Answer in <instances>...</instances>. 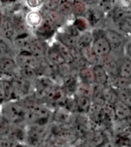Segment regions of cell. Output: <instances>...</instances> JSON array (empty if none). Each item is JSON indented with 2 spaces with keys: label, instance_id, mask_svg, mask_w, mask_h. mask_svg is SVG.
I'll list each match as a JSON object with an SVG mask.
<instances>
[{
  "label": "cell",
  "instance_id": "1",
  "mask_svg": "<svg viewBox=\"0 0 131 147\" xmlns=\"http://www.w3.org/2000/svg\"><path fill=\"white\" fill-rule=\"evenodd\" d=\"M1 117L9 123L18 125L26 119L27 113L23 106L15 102L8 101L7 103L2 105Z\"/></svg>",
  "mask_w": 131,
  "mask_h": 147
},
{
  "label": "cell",
  "instance_id": "2",
  "mask_svg": "<svg viewBox=\"0 0 131 147\" xmlns=\"http://www.w3.org/2000/svg\"><path fill=\"white\" fill-rule=\"evenodd\" d=\"M96 36L93 35L92 47L95 55L97 57H105L109 55L112 51L111 46L104 36V30L98 29Z\"/></svg>",
  "mask_w": 131,
  "mask_h": 147
},
{
  "label": "cell",
  "instance_id": "3",
  "mask_svg": "<svg viewBox=\"0 0 131 147\" xmlns=\"http://www.w3.org/2000/svg\"><path fill=\"white\" fill-rule=\"evenodd\" d=\"M26 118L29 119L33 125H46L50 118V112L48 109L42 106H36L31 109Z\"/></svg>",
  "mask_w": 131,
  "mask_h": 147
},
{
  "label": "cell",
  "instance_id": "4",
  "mask_svg": "<svg viewBox=\"0 0 131 147\" xmlns=\"http://www.w3.org/2000/svg\"><path fill=\"white\" fill-rule=\"evenodd\" d=\"M10 82L13 90V99L24 96L29 91V81L25 80L21 76H15Z\"/></svg>",
  "mask_w": 131,
  "mask_h": 147
},
{
  "label": "cell",
  "instance_id": "5",
  "mask_svg": "<svg viewBox=\"0 0 131 147\" xmlns=\"http://www.w3.org/2000/svg\"><path fill=\"white\" fill-rule=\"evenodd\" d=\"M57 28L53 26V25L49 24L47 22H42L39 26L36 28L35 33L36 38L41 41H46L48 39H51L55 35Z\"/></svg>",
  "mask_w": 131,
  "mask_h": 147
},
{
  "label": "cell",
  "instance_id": "6",
  "mask_svg": "<svg viewBox=\"0 0 131 147\" xmlns=\"http://www.w3.org/2000/svg\"><path fill=\"white\" fill-rule=\"evenodd\" d=\"M15 61L17 64V66H20V68L30 66L36 69L38 65V59L35 58L30 52L26 50L20 51Z\"/></svg>",
  "mask_w": 131,
  "mask_h": 147
},
{
  "label": "cell",
  "instance_id": "7",
  "mask_svg": "<svg viewBox=\"0 0 131 147\" xmlns=\"http://www.w3.org/2000/svg\"><path fill=\"white\" fill-rule=\"evenodd\" d=\"M83 17L86 20L90 26H97L103 19V12L102 9L97 8H87V10Z\"/></svg>",
  "mask_w": 131,
  "mask_h": 147
},
{
  "label": "cell",
  "instance_id": "8",
  "mask_svg": "<svg viewBox=\"0 0 131 147\" xmlns=\"http://www.w3.org/2000/svg\"><path fill=\"white\" fill-rule=\"evenodd\" d=\"M104 36L107 41L109 42V45L113 49H117L123 45H124L125 42L121 34L113 29H107L104 30Z\"/></svg>",
  "mask_w": 131,
  "mask_h": 147
},
{
  "label": "cell",
  "instance_id": "9",
  "mask_svg": "<svg viewBox=\"0 0 131 147\" xmlns=\"http://www.w3.org/2000/svg\"><path fill=\"white\" fill-rule=\"evenodd\" d=\"M47 49L48 48L43 41H41L38 39H32L29 52H30L32 56L39 60L45 57Z\"/></svg>",
  "mask_w": 131,
  "mask_h": 147
},
{
  "label": "cell",
  "instance_id": "10",
  "mask_svg": "<svg viewBox=\"0 0 131 147\" xmlns=\"http://www.w3.org/2000/svg\"><path fill=\"white\" fill-rule=\"evenodd\" d=\"M44 135V126L38 125H32L29 130L26 132V141L32 145H37L40 142L43 136Z\"/></svg>",
  "mask_w": 131,
  "mask_h": 147
},
{
  "label": "cell",
  "instance_id": "11",
  "mask_svg": "<svg viewBox=\"0 0 131 147\" xmlns=\"http://www.w3.org/2000/svg\"><path fill=\"white\" fill-rule=\"evenodd\" d=\"M113 109L115 116L119 119H126L131 116L130 106L120 99H117L113 103Z\"/></svg>",
  "mask_w": 131,
  "mask_h": 147
},
{
  "label": "cell",
  "instance_id": "12",
  "mask_svg": "<svg viewBox=\"0 0 131 147\" xmlns=\"http://www.w3.org/2000/svg\"><path fill=\"white\" fill-rule=\"evenodd\" d=\"M92 69L95 83L102 86H106L109 80V75L106 69L101 65H95Z\"/></svg>",
  "mask_w": 131,
  "mask_h": 147
},
{
  "label": "cell",
  "instance_id": "13",
  "mask_svg": "<svg viewBox=\"0 0 131 147\" xmlns=\"http://www.w3.org/2000/svg\"><path fill=\"white\" fill-rule=\"evenodd\" d=\"M46 60L49 65H56L57 66L61 63H65L66 61L61 56V54L58 51V49L56 48V46L53 45L51 47L48 48L46 53Z\"/></svg>",
  "mask_w": 131,
  "mask_h": 147
},
{
  "label": "cell",
  "instance_id": "14",
  "mask_svg": "<svg viewBox=\"0 0 131 147\" xmlns=\"http://www.w3.org/2000/svg\"><path fill=\"white\" fill-rule=\"evenodd\" d=\"M7 135H9V139L13 143H24L26 140V131L23 130V129L18 125H15L13 127L10 126Z\"/></svg>",
  "mask_w": 131,
  "mask_h": 147
},
{
  "label": "cell",
  "instance_id": "15",
  "mask_svg": "<svg viewBox=\"0 0 131 147\" xmlns=\"http://www.w3.org/2000/svg\"><path fill=\"white\" fill-rule=\"evenodd\" d=\"M45 22H49L53 26L58 28L64 24L65 18L57 10H48L45 14Z\"/></svg>",
  "mask_w": 131,
  "mask_h": 147
},
{
  "label": "cell",
  "instance_id": "16",
  "mask_svg": "<svg viewBox=\"0 0 131 147\" xmlns=\"http://www.w3.org/2000/svg\"><path fill=\"white\" fill-rule=\"evenodd\" d=\"M16 31L12 24V20L10 18L5 17L3 18V21L0 26V34L4 38L7 39H12L15 36Z\"/></svg>",
  "mask_w": 131,
  "mask_h": 147
},
{
  "label": "cell",
  "instance_id": "17",
  "mask_svg": "<svg viewBox=\"0 0 131 147\" xmlns=\"http://www.w3.org/2000/svg\"><path fill=\"white\" fill-rule=\"evenodd\" d=\"M118 76L123 80L131 79V60L126 57L120 63L118 67Z\"/></svg>",
  "mask_w": 131,
  "mask_h": 147
},
{
  "label": "cell",
  "instance_id": "18",
  "mask_svg": "<svg viewBox=\"0 0 131 147\" xmlns=\"http://www.w3.org/2000/svg\"><path fill=\"white\" fill-rule=\"evenodd\" d=\"M130 15H131V10L125 6L117 5V6H113V8L112 9V18L116 24Z\"/></svg>",
  "mask_w": 131,
  "mask_h": 147
},
{
  "label": "cell",
  "instance_id": "19",
  "mask_svg": "<svg viewBox=\"0 0 131 147\" xmlns=\"http://www.w3.org/2000/svg\"><path fill=\"white\" fill-rule=\"evenodd\" d=\"M25 20L27 26L36 28L43 22V16L38 11H30L26 15Z\"/></svg>",
  "mask_w": 131,
  "mask_h": 147
},
{
  "label": "cell",
  "instance_id": "20",
  "mask_svg": "<svg viewBox=\"0 0 131 147\" xmlns=\"http://www.w3.org/2000/svg\"><path fill=\"white\" fill-rule=\"evenodd\" d=\"M11 20H12L16 32L20 34L26 32L27 26L26 23V20H25V17L22 16L21 13H16L13 15L11 18Z\"/></svg>",
  "mask_w": 131,
  "mask_h": 147
},
{
  "label": "cell",
  "instance_id": "21",
  "mask_svg": "<svg viewBox=\"0 0 131 147\" xmlns=\"http://www.w3.org/2000/svg\"><path fill=\"white\" fill-rule=\"evenodd\" d=\"M77 110L82 113H87L91 107V100L86 95L79 94L75 98Z\"/></svg>",
  "mask_w": 131,
  "mask_h": 147
},
{
  "label": "cell",
  "instance_id": "22",
  "mask_svg": "<svg viewBox=\"0 0 131 147\" xmlns=\"http://www.w3.org/2000/svg\"><path fill=\"white\" fill-rule=\"evenodd\" d=\"M57 41L69 48H73L76 46V37H74L65 30L61 32H58Z\"/></svg>",
  "mask_w": 131,
  "mask_h": 147
},
{
  "label": "cell",
  "instance_id": "23",
  "mask_svg": "<svg viewBox=\"0 0 131 147\" xmlns=\"http://www.w3.org/2000/svg\"><path fill=\"white\" fill-rule=\"evenodd\" d=\"M93 38L92 33L89 31L84 32L80 34V36L76 38V47L79 49L85 48V47H89L92 46Z\"/></svg>",
  "mask_w": 131,
  "mask_h": 147
},
{
  "label": "cell",
  "instance_id": "24",
  "mask_svg": "<svg viewBox=\"0 0 131 147\" xmlns=\"http://www.w3.org/2000/svg\"><path fill=\"white\" fill-rule=\"evenodd\" d=\"M17 67L15 59L9 57H4L0 59V71L5 73H12L16 70Z\"/></svg>",
  "mask_w": 131,
  "mask_h": 147
},
{
  "label": "cell",
  "instance_id": "25",
  "mask_svg": "<svg viewBox=\"0 0 131 147\" xmlns=\"http://www.w3.org/2000/svg\"><path fill=\"white\" fill-rule=\"evenodd\" d=\"M57 11L64 18L73 15V3L70 0H60V3L57 8Z\"/></svg>",
  "mask_w": 131,
  "mask_h": 147
},
{
  "label": "cell",
  "instance_id": "26",
  "mask_svg": "<svg viewBox=\"0 0 131 147\" xmlns=\"http://www.w3.org/2000/svg\"><path fill=\"white\" fill-rule=\"evenodd\" d=\"M53 45L56 46V48L58 49V51L61 54V56H63V58L64 59V60H65L66 63H73V56L71 55L70 49L69 47L64 46V45H63V44L60 43V42H59L58 41H57V42H56V43H54Z\"/></svg>",
  "mask_w": 131,
  "mask_h": 147
},
{
  "label": "cell",
  "instance_id": "27",
  "mask_svg": "<svg viewBox=\"0 0 131 147\" xmlns=\"http://www.w3.org/2000/svg\"><path fill=\"white\" fill-rule=\"evenodd\" d=\"M20 76L25 80L30 81V80H36L38 76V72L36 69L30 66H25L20 68Z\"/></svg>",
  "mask_w": 131,
  "mask_h": 147
},
{
  "label": "cell",
  "instance_id": "28",
  "mask_svg": "<svg viewBox=\"0 0 131 147\" xmlns=\"http://www.w3.org/2000/svg\"><path fill=\"white\" fill-rule=\"evenodd\" d=\"M73 15L76 17H82L87 10V6L80 0H73Z\"/></svg>",
  "mask_w": 131,
  "mask_h": 147
},
{
  "label": "cell",
  "instance_id": "29",
  "mask_svg": "<svg viewBox=\"0 0 131 147\" xmlns=\"http://www.w3.org/2000/svg\"><path fill=\"white\" fill-rule=\"evenodd\" d=\"M80 33L84 32L89 30L90 29V25L88 23L85 18L82 17H76V20H74L73 25H72Z\"/></svg>",
  "mask_w": 131,
  "mask_h": 147
},
{
  "label": "cell",
  "instance_id": "30",
  "mask_svg": "<svg viewBox=\"0 0 131 147\" xmlns=\"http://www.w3.org/2000/svg\"><path fill=\"white\" fill-rule=\"evenodd\" d=\"M80 77L84 83L90 84L94 82L93 69L89 67H83L80 71Z\"/></svg>",
  "mask_w": 131,
  "mask_h": 147
},
{
  "label": "cell",
  "instance_id": "31",
  "mask_svg": "<svg viewBox=\"0 0 131 147\" xmlns=\"http://www.w3.org/2000/svg\"><path fill=\"white\" fill-rule=\"evenodd\" d=\"M80 50L83 59L85 61H86L87 63H93L96 61L97 56L95 55L94 52L93 50V49L91 46L85 47V48L81 49Z\"/></svg>",
  "mask_w": 131,
  "mask_h": 147
},
{
  "label": "cell",
  "instance_id": "32",
  "mask_svg": "<svg viewBox=\"0 0 131 147\" xmlns=\"http://www.w3.org/2000/svg\"><path fill=\"white\" fill-rule=\"evenodd\" d=\"M117 142L123 146H131V130H125L118 136Z\"/></svg>",
  "mask_w": 131,
  "mask_h": 147
},
{
  "label": "cell",
  "instance_id": "33",
  "mask_svg": "<svg viewBox=\"0 0 131 147\" xmlns=\"http://www.w3.org/2000/svg\"><path fill=\"white\" fill-rule=\"evenodd\" d=\"M63 82H64V86L69 91H74L77 86V82L76 79L72 75H69L63 78Z\"/></svg>",
  "mask_w": 131,
  "mask_h": 147
},
{
  "label": "cell",
  "instance_id": "34",
  "mask_svg": "<svg viewBox=\"0 0 131 147\" xmlns=\"http://www.w3.org/2000/svg\"><path fill=\"white\" fill-rule=\"evenodd\" d=\"M56 69H57V72L59 75H61L62 76H63V78L67 76L70 75V71H71V66L70 63H63L58 65L56 66Z\"/></svg>",
  "mask_w": 131,
  "mask_h": 147
},
{
  "label": "cell",
  "instance_id": "35",
  "mask_svg": "<svg viewBox=\"0 0 131 147\" xmlns=\"http://www.w3.org/2000/svg\"><path fill=\"white\" fill-rule=\"evenodd\" d=\"M113 2L114 0H100L99 4L103 12H108L112 10L113 8Z\"/></svg>",
  "mask_w": 131,
  "mask_h": 147
},
{
  "label": "cell",
  "instance_id": "36",
  "mask_svg": "<svg viewBox=\"0 0 131 147\" xmlns=\"http://www.w3.org/2000/svg\"><path fill=\"white\" fill-rule=\"evenodd\" d=\"M10 123L4 119L3 117L0 118V135H6L9 133L10 128Z\"/></svg>",
  "mask_w": 131,
  "mask_h": 147
},
{
  "label": "cell",
  "instance_id": "37",
  "mask_svg": "<svg viewBox=\"0 0 131 147\" xmlns=\"http://www.w3.org/2000/svg\"><path fill=\"white\" fill-rule=\"evenodd\" d=\"M60 0H46V6L48 10H57Z\"/></svg>",
  "mask_w": 131,
  "mask_h": 147
},
{
  "label": "cell",
  "instance_id": "38",
  "mask_svg": "<svg viewBox=\"0 0 131 147\" xmlns=\"http://www.w3.org/2000/svg\"><path fill=\"white\" fill-rule=\"evenodd\" d=\"M28 6L31 9H37L39 8L43 3V0H26Z\"/></svg>",
  "mask_w": 131,
  "mask_h": 147
},
{
  "label": "cell",
  "instance_id": "39",
  "mask_svg": "<svg viewBox=\"0 0 131 147\" xmlns=\"http://www.w3.org/2000/svg\"><path fill=\"white\" fill-rule=\"evenodd\" d=\"M13 142L9 138L0 136V147H12Z\"/></svg>",
  "mask_w": 131,
  "mask_h": 147
},
{
  "label": "cell",
  "instance_id": "40",
  "mask_svg": "<svg viewBox=\"0 0 131 147\" xmlns=\"http://www.w3.org/2000/svg\"><path fill=\"white\" fill-rule=\"evenodd\" d=\"M124 48H125L126 57L131 60V39H130L128 42H126V43L124 44Z\"/></svg>",
  "mask_w": 131,
  "mask_h": 147
},
{
  "label": "cell",
  "instance_id": "41",
  "mask_svg": "<svg viewBox=\"0 0 131 147\" xmlns=\"http://www.w3.org/2000/svg\"><path fill=\"white\" fill-rule=\"evenodd\" d=\"M80 1H82L86 6H91V7H93L94 5H98L100 0H80Z\"/></svg>",
  "mask_w": 131,
  "mask_h": 147
},
{
  "label": "cell",
  "instance_id": "42",
  "mask_svg": "<svg viewBox=\"0 0 131 147\" xmlns=\"http://www.w3.org/2000/svg\"><path fill=\"white\" fill-rule=\"evenodd\" d=\"M5 100H6L5 91H4V89L3 88V86L0 84V106L3 105Z\"/></svg>",
  "mask_w": 131,
  "mask_h": 147
},
{
  "label": "cell",
  "instance_id": "43",
  "mask_svg": "<svg viewBox=\"0 0 131 147\" xmlns=\"http://www.w3.org/2000/svg\"><path fill=\"white\" fill-rule=\"evenodd\" d=\"M6 53V51H5V48L4 46L2 45V44H0V59L2 58H4L5 57V54Z\"/></svg>",
  "mask_w": 131,
  "mask_h": 147
},
{
  "label": "cell",
  "instance_id": "44",
  "mask_svg": "<svg viewBox=\"0 0 131 147\" xmlns=\"http://www.w3.org/2000/svg\"><path fill=\"white\" fill-rule=\"evenodd\" d=\"M17 0H0V3H2L3 4H5V5H7V4H12V3H16Z\"/></svg>",
  "mask_w": 131,
  "mask_h": 147
},
{
  "label": "cell",
  "instance_id": "45",
  "mask_svg": "<svg viewBox=\"0 0 131 147\" xmlns=\"http://www.w3.org/2000/svg\"><path fill=\"white\" fill-rule=\"evenodd\" d=\"M12 147H26L24 145V143H20V142H16V143H13Z\"/></svg>",
  "mask_w": 131,
  "mask_h": 147
},
{
  "label": "cell",
  "instance_id": "46",
  "mask_svg": "<svg viewBox=\"0 0 131 147\" xmlns=\"http://www.w3.org/2000/svg\"><path fill=\"white\" fill-rule=\"evenodd\" d=\"M3 18H4L3 15L2 14V12H0V26H1V25H2V22H3Z\"/></svg>",
  "mask_w": 131,
  "mask_h": 147
},
{
  "label": "cell",
  "instance_id": "47",
  "mask_svg": "<svg viewBox=\"0 0 131 147\" xmlns=\"http://www.w3.org/2000/svg\"><path fill=\"white\" fill-rule=\"evenodd\" d=\"M0 118H1V113H0Z\"/></svg>",
  "mask_w": 131,
  "mask_h": 147
}]
</instances>
